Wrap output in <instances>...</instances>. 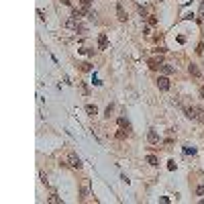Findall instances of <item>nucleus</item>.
I'll list each match as a JSON object with an SVG mask.
<instances>
[{
  "label": "nucleus",
  "instance_id": "obj_4",
  "mask_svg": "<svg viewBox=\"0 0 204 204\" xmlns=\"http://www.w3.org/2000/svg\"><path fill=\"white\" fill-rule=\"evenodd\" d=\"M159 70H161V74H163V76H171V74L176 72V67H171V65H167V63H161Z\"/></svg>",
  "mask_w": 204,
  "mask_h": 204
},
{
  "label": "nucleus",
  "instance_id": "obj_17",
  "mask_svg": "<svg viewBox=\"0 0 204 204\" xmlns=\"http://www.w3.org/2000/svg\"><path fill=\"white\" fill-rule=\"evenodd\" d=\"M196 194H198V196H204V184H200V186L196 188Z\"/></svg>",
  "mask_w": 204,
  "mask_h": 204
},
{
  "label": "nucleus",
  "instance_id": "obj_5",
  "mask_svg": "<svg viewBox=\"0 0 204 204\" xmlns=\"http://www.w3.org/2000/svg\"><path fill=\"white\" fill-rule=\"evenodd\" d=\"M147 139H149V143H159V135L155 133V129H151V131H149Z\"/></svg>",
  "mask_w": 204,
  "mask_h": 204
},
{
  "label": "nucleus",
  "instance_id": "obj_9",
  "mask_svg": "<svg viewBox=\"0 0 204 204\" xmlns=\"http://www.w3.org/2000/svg\"><path fill=\"white\" fill-rule=\"evenodd\" d=\"M86 112H88V115H92V117H94V115H96V112H98V108H96V104H88V106H86Z\"/></svg>",
  "mask_w": 204,
  "mask_h": 204
},
{
  "label": "nucleus",
  "instance_id": "obj_3",
  "mask_svg": "<svg viewBox=\"0 0 204 204\" xmlns=\"http://www.w3.org/2000/svg\"><path fill=\"white\" fill-rule=\"evenodd\" d=\"M184 112H186V117H188V119H194V121H196V112H198L196 106H186Z\"/></svg>",
  "mask_w": 204,
  "mask_h": 204
},
{
  "label": "nucleus",
  "instance_id": "obj_10",
  "mask_svg": "<svg viewBox=\"0 0 204 204\" xmlns=\"http://www.w3.org/2000/svg\"><path fill=\"white\" fill-rule=\"evenodd\" d=\"M117 14H119V20H127V14H125V10H123L121 4L117 6Z\"/></svg>",
  "mask_w": 204,
  "mask_h": 204
},
{
  "label": "nucleus",
  "instance_id": "obj_2",
  "mask_svg": "<svg viewBox=\"0 0 204 204\" xmlns=\"http://www.w3.org/2000/svg\"><path fill=\"white\" fill-rule=\"evenodd\" d=\"M67 159H70V165H72V167H76V169L82 167V161H80V157H78L76 153H70V157H67Z\"/></svg>",
  "mask_w": 204,
  "mask_h": 204
},
{
  "label": "nucleus",
  "instance_id": "obj_20",
  "mask_svg": "<svg viewBox=\"0 0 204 204\" xmlns=\"http://www.w3.org/2000/svg\"><path fill=\"white\" fill-rule=\"evenodd\" d=\"M80 2H82V6H86V8H88L90 4H92V0H80Z\"/></svg>",
  "mask_w": 204,
  "mask_h": 204
},
{
  "label": "nucleus",
  "instance_id": "obj_11",
  "mask_svg": "<svg viewBox=\"0 0 204 204\" xmlns=\"http://www.w3.org/2000/svg\"><path fill=\"white\" fill-rule=\"evenodd\" d=\"M196 121H198V123H204V108H198V112H196Z\"/></svg>",
  "mask_w": 204,
  "mask_h": 204
},
{
  "label": "nucleus",
  "instance_id": "obj_14",
  "mask_svg": "<svg viewBox=\"0 0 204 204\" xmlns=\"http://www.w3.org/2000/svg\"><path fill=\"white\" fill-rule=\"evenodd\" d=\"M147 163H149V165H157V157H155V155H149V157H147Z\"/></svg>",
  "mask_w": 204,
  "mask_h": 204
},
{
  "label": "nucleus",
  "instance_id": "obj_7",
  "mask_svg": "<svg viewBox=\"0 0 204 204\" xmlns=\"http://www.w3.org/2000/svg\"><path fill=\"white\" fill-rule=\"evenodd\" d=\"M98 47H100V49H106V47H108V39H106V35H100V37H98Z\"/></svg>",
  "mask_w": 204,
  "mask_h": 204
},
{
  "label": "nucleus",
  "instance_id": "obj_23",
  "mask_svg": "<svg viewBox=\"0 0 204 204\" xmlns=\"http://www.w3.org/2000/svg\"><path fill=\"white\" fill-rule=\"evenodd\" d=\"M61 4H65V6H70V0H59Z\"/></svg>",
  "mask_w": 204,
  "mask_h": 204
},
{
  "label": "nucleus",
  "instance_id": "obj_13",
  "mask_svg": "<svg viewBox=\"0 0 204 204\" xmlns=\"http://www.w3.org/2000/svg\"><path fill=\"white\" fill-rule=\"evenodd\" d=\"M117 139H119V141H123V139H127V133H125V129H121V131L117 133Z\"/></svg>",
  "mask_w": 204,
  "mask_h": 204
},
{
  "label": "nucleus",
  "instance_id": "obj_19",
  "mask_svg": "<svg viewBox=\"0 0 204 204\" xmlns=\"http://www.w3.org/2000/svg\"><path fill=\"white\" fill-rule=\"evenodd\" d=\"M82 70L84 72H90V70H92V65H90V63H82Z\"/></svg>",
  "mask_w": 204,
  "mask_h": 204
},
{
  "label": "nucleus",
  "instance_id": "obj_15",
  "mask_svg": "<svg viewBox=\"0 0 204 204\" xmlns=\"http://www.w3.org/2000/svg\"><path fill=\"white\" fill-rule=\"evenodd\" d=\"M184 153H186V155H190V153L194 155V153H196V149H194V147H190V145H186V147H184Z\"/></svg>",
  "mask_w": 204,
  "mask_h": 204
},
{
  "label": "nucleus",
  "instance_id": "obj_21",
  "mask_svg": "<svg viewBox=\"0 0 204 204\" xmlns=\"http://www.w3.org/2000/svg\"><path fill=\"white\" fill-rule=\"evenodd\" d=\"M84 196H88V182H84V190H82Z\"/></svg>",
  "mask_w": 204,
  "mask_h": 204
},
{
  "label": "nucleus",
  "instance_id": "obj_1",
  "mask_svg": "<svg viewBox=\"0 0 204 204\" xmlns=\"http://www.w3.org/2000/svg\"><path fill=\"white\" fill-rule=\"evenodd\" d=\"M157 88H159L161 92H167V90L171 88V84H169L167 76H159V78H157Z\"/></svg>",
  "mask_w": 204,
  "mask_h": 204
},
{
  "label": "nucleus",
  "instance_id": "obj_12",
  "mask_svg": "<svg viewBox=\"0 0 204 204\" xmlns=\"http://www.w3.org/2000/svg\"><path fill=\"white\" fill-rule=\"evenodd\" d=\"M49 202H53V204H59V202H61V198H59L57 194H51V196H49Z\"/></svg>",
  "mask_w": 204,
  "mask_h": 204
},
{
  "label": "nucleus",
  "instance_id": "obj_22",
  "mask_svg": "<svg viewBox=\"0 0 204 204\" xmlns=\"http://www.w3.org/2000/svg\"><path fill=\"white\" fill-rule=\"evenodd\" d=\"M110 115H112V104H110V106L106 108V115H104V117H110Z\"/></svg>",
  "mask_w": 204,
  "mask_h": 204
},
{
  "label": "nucleus",
  "instance_id": "obj_16",
  "mask_svg": "<svg viewBox=\"0 0 204 204\" xmlns=\"http://www.w3.org/2000/svg\"><path fill=\"white\" fill-rule=\"evenodd\" d=\"M147 22H149V25L153 27V25H157V18H155L153 14H149V16H147Z\"/></svg>",
  "mask_w": 204,
  "mask_h": 204
},
{
  "label": "nucleus",
  "instance_id": "obj_18",
  "mask_svg": "<svg viewBox=\"0 0 204 204\" xmlns=\"http://www.w3.org/2000/svg\"><path fill=\"white\" fill-rule=\"evenodd\" d=\"M202 18H204V0H202V6H200V16H198V20L202 22Z\"/></svg>",
  "mask_w": 204,
  "mask_h": 204
},
{
  "label": "nucleus",
  "instance_id": "obj_8",
  "mask_svg": "<svg viewBox=\"0 0 204 204\" xmlns=\"http://www.w3.org/2000/svg\"><path fill=\"white\" fill-rule=\"evenodd\" d=\"M188 72H190V76H194V78H200V70H198V65H194V63H192V65L188 67Z\"/></svg>",
  "mask_w": 204,
  "mask_h": 204
},
{
  "label": "nucleus",
  "instance_id": "obj_6",
  "mask_svg": "<svg viewBox=\"0 0 204 204\" xmlns=\"http://www.w3.org/2000/svg\"><path fill=\"white\" fill-rule=\"evenodd\" d=\"M117 123H119V127H121V129H127V131L131 129V123H129L125 117H119V119H117Z\"/></svg>",
  "mask_w": 204,
  "mask_h": 204
}]
</instances>
